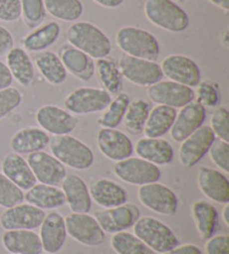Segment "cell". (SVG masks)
<instances>
[{"mask_svg": "<svg viewBox=\"0 0 229 254\" xmlns=\"http://www.w3.org/2000/svg\"><path fill=\"white\" fill-rule=\"evenodd\" d=\"M66 38L73 47L93 60L110 56L112 52L111 40L107 34L88 21H77L71 25L66 31Z\"/></svg>", "mask_w": 229, "mask_h": 254, "instance_id": "1", "label": "cell"}, {"mask_svg": "<svg viewBox=\"0 0 229 254\" xmlns=\"http://www.w3.org/2000/svg\"><path fill=\"white\" fill-rule=\"evenodd\" d=\"M52 155L64 166L73 170H89L94 163V154L91 147L71 135H54L49 139Z\"/></svg>", "mask_w": 229, "mask_h": 254, "instance_id": "2", "label": "cell"}, {"mask_svg": "<svg viewBox=\"0 0 229 254\" xmlns=\"http://www.w3.org/2000/svg\"><path fill=\"white\" fill-rule=\"evenodd\" d=\"M117 47L132 57L155 62L160 55V45L154 36L142 28L126 26L115 35Z\"/></svg>", "mask_w": 229, "mask_h": 254, "instance_id": "3", "label": "cell"}, {"mask_svg": "<svg viewBox=\"0 0 229 254\" xmlns=\"http://www.w3.org/2000/svg\"><path fill=\"white\" fill-rule=\"evenodd\" d=\"M144 15L151 24L170 33H182L189 27V16L172 0H145Z\"/></svg>", "mask_w": 229, "mask_h": 254, "instance_id": "4", "label": "cell"}, {"mask_svg": "<svg viewBox=\"0 0 229 254\" xmlns=\"http://www.w3.org/2000/svg\"><path fill=\"white\" fill-rule=\"evenodd\" d=\"M133 234L158 253L170 251L179 244V240L170 226L152 216L139 217L133 225Z\"/></svg>", "mask_w": 229, "mask_h": 254, "instance_id": "5", "label": "cell"}, {"mask_svg": "<svg viewBox=\"0 0 229 254\" xmlns=\"http://www.w3.org/2000/svg\"><path fill=\"white\" fill-rule=\"evenodd\" d=\"M117 65L123 78L142 87H149L163 78L161 67L155 62L123 54Z\"/></svg>", "mask_w": 229, "mask_h": 254, "instance_id": "6", "label": "cell"}, {"mask_svg": "<svg viewBox=\"0 0 229 254\" xmlns=\"http://www.w3.org/2000/svg\"><path fill=\"white\" fill-rule=\"evenodd\" d=\"M112 101V96L102 88L81 87L68 95L64 102L67 112L77 115L103 112Z\"/></svg>", "mask_w": 229, "mask_h": 254, "instance_id": "7", "label": "cell"}, {"mask_svg": "<svg viewBox=\"0 0 229 254\" xmlns=\"http://www.w3.org/2000/svg\"><path fill=\"white\" fill-rule=\"evenodd\" d=\"M113 171L123 182L137 187L155 183L161 178V171L158 165L140 157H129L116 162Z\"/></svg>", "mask_w": 229, "mask_h": 254, "instance_id": "8", "label": "cell"}, {"mask_svg": "<svg viewBox=\"0 0 229 254\" xmlns=\"http://www.w3.org/2000/svg\"><path fill=\"white\" fill-rule=\"evenodd\" d=\"M67 234L83 246L99 247L105 241V232L89 213H71L65 217Z\"/></svg>", "mask_w": 229, "mask_h": 254, "instance_id": "9", "label": "cell"}, {"mask_svg": "<svg viewBox=\"0 0 229 254\" xmlns=\"http://www.w3.org/2000/svg\"><path fill=\"white\" fill-rule=\"evenodd\" d=\"M140 202L149 210L161 215H175L178 211V196L173 190L158 182L142 185L137 190Z\"/></svg>", "mask_w": 229, "mask_h": 254, "instance_id": "10", "label": "cell"}, {"mask_svg": "<svg viewBox=\"0 0 229 254\" xmlns=\"http://www.w3.org/2000/svg\"><path fill=\"white\" fill-rule=\"evenodd\" d=\"M148 96L158 105H166L176 110L186 106L196 98L195 90L191 87L172 80H160L149 86Z\"/></svg>", "mask_w": 229, "mask_h": 254, "instance_id": "11", "label": "cell"}, {"mask_svg": "<svg viewBox=\"0 0 229 254\" xmlns=\"http://www.w3.org/2000/svg\"><path fill=\"white\" fill-rule=\"evenodd\" d=\"M216 139L213 129L208 125H203L181 142L178 152L179 162L185 167H194L208 153L210 146Z\"/></svg>", "mask_w": 229, "mask_h": 254, "instance_id": "12", "label": "cell"}, {"mask_svg": "<svg viewBox=\"0 0 229 254\" xmlns=\"http://www.w3.org/2000/svg\"><path fill=\"white\" fill-rule=\"evenodd\" d=\"M95 220L105 233H117L132 228L140 217V210L135 204L123 205L95 212Z\"/></svg>", "mask_w": 229, "mask_h": 254, "instance_id": "13", "label": "cell"}, {"mask_svg": "<svg viewBox=\"0 0 229 254\" xmlns=\"http://www.w3.org/2000/svg\"><path fill=\"white\" fill-rule=\"evenodd\" d=\"M44 210L28 203L6 208L0 216V225L4 231L35 230L42 225L45 219Z\"/></svg>", "mask_w": 229, "mask_h": 254, "instance_id": "14", "label": "cell"}, {"mask_svg": "<svg viewBox=\"0 0 229 254\" xmlns=\"http://www.w3.org/2000/svg\"><path fill=\"white\" fill-rule=\"evenodd\" d=\"M27 163L33 171L36 181L42 184L59 187L67 175L66 167L56 157L43 151L28 154Z\"/></svg>", "mask_w": 229, "mask_h": 254, "instance_id": "15", "label": "cell"}, {"mask_svg": "<svg viewBox=\"0 0 229 254\" xmlns=\"http://www.w3.org/2000/svg\"><path fill=\"white\" fill-rule=\"evenodd\" d=\"M161 70L163 76L178 84L195 87L201 80V71L194 60L183 55H170L162 61Z\"/></svg>", "mask_w": 229, "mask_h": 254, "instance_id": "16", "label": "cell"}, {"mask_svg": "<svg viewBox=\"0 0 229 254\" xmlns=\"http://www.w3.org/2000/svg\"><path fill=\"white\" fill-rule=\"evenodd\" d=\"M100 152L109 160L120 162L132 156L134 146L126 134L115 128H101L96 135Z\"/></svg>", "mask_w": 229, "mask_h": 254, "instance_id": "17", "label": "cell"}, {"mask_svg": "<svg viewBox=\"0 0 229 254\" xmlns=\"http://www.w3.org/2000/svg\"><path fill=\"white\" fill-rule=\"evenodd\" d=\"M40 128L53 135H70L76 128L79 121L70 112L55 105H45L36 113Z\"/></svg>", "mask_w": 229, "mask_h": 254, "instance_id": "18", "label": "cell"}, {"mask_svg": "<svg viewBox=\"0 0 229 254\" xmlns=\"http://www.w3.org/2000/svg\"><path fill=\"white\" fill-rule=\"evenodd\" d=\"M206 108L198 102L192 101L177 113L175 123L170 129V136L175 142L181 143L188 136L204 125Z\"/></svg>", "mask_w": 229, "mask_h": 254, "instance_id": "19", "label": "cell"}, {"mask_svg": "<svg viewBox=\"0 0 229 254\" xmlns=\"http://www.w3.org/2000/svg\"><path fill=\"white\" fill-rule=\"evenodd\" d=\"M39 228L43 251L48 254H56L61 251L67 238L65 217L58 212H50L45 216Z\"/></svg>", "mask_w": 229, "mask_h": 254, "instance_id": "20", "label": "cell"}, {"mask_svg": "<svg viewBox=\"0 0 229 254\" xmlns=\"http://www.w3.org/2000/svg\"><path fill=\"white\" fill-rule=\"evenodd\" d=\"M198 185L201 192L212 201L229 203V181L221 171L201 166L198 171Z\"/></svg>", "mask_w": 229, "mask_h": 254, "instance_id": "21", "label": "cell"}, {"mask_svg": "<svg viewBox=\"0 0 229 254\" xmlns=\"http://www.w3.org/2000/svg\"><path fill=\"white\" fill-rule=\"evenodd\" d=\"M66 203L73 213H89L92 198L85 181L76 174H67L61 183Z\"/></svg>", "mask_w": 229, "mask_h": 254, "instance_id": "22", "label": "cell"}, {"mask_svg": "<svg viewBox=\"0 0 229 254\" xmlns=\"http://www.w3.org/2000/svg\"><path fill=\"white\" fill-rule=\"evenodd\" d=\"M4 249L11 254H42L40 238L33 230L4 231L1 237Z\"/></svg>", "mask_w": 229, "mask_h": 254, "instance_id": "23", "label": "cell"}, {"mask_svg": "<svg viewBox=\"0 0 229 254\" xmlns=\"http://www.w3.org/2000/svg\"><path fill=\"white\" fill-rule=\"evenodd\" d=\"M1 173L21 190H27L37 183L30 166L19 154L10 153L1 162Z\"/></svg>", "mask_w": 229, "mask_h": 254, "instance_id": "24", "label": "cell"}, {"mask_svg": "<svg viewBox=\"0 0 229 254\" xmlns=\"http://www.w3.org/2000/svg\"><path fill=\"white\" fill-rule=\"evenodd\" d=\"M58 57L61 58L66 70L81 80L88 81L95 74L93 58L81 52L80 49L73 47L72 45H64L59 49Z\"/></svg>", "mask_w": 229, "mask_h": 254, "instance_id": "25", "label": "cell"}, {"mask_svg": "<svg viewBox=\"0 0 229 254\" xmlns=\"http://www.w3.org/2000/svg\"><path fill=\"white\" fill-rule=\"evenodd\" d=\"M92 201L104 208L123 205L127 201V192L122 185L108 179H100L89 189Z\"/></svg>", "mask_w": 229, "mask_h": 254, "instance_id": "26", "label": "cell"}, {"mask_svg": "<svg viewBox=\"0 0 229 254\" xmlns=\"http://www.w3.org/2000/svg\"><path fill=\"white\" fill-rule=\"evenodd\" d=\"M134 151L140 158L154 165H167L172 162L175 156L172 145L161 137L140 138L135 144Z\"/></svg>", "mask_w": 229, "mask_h": 254, "instance_id": "27", "label": "cell"}, {"mask_svg": "<svg viewBox=\"0 0 229 254\" xmlns=\"http://www.w3.org/2000/svg\"><path fill=\"white\" fill-rule=\"evenodd\" d=\"M49 139L48 133L39 127H26L13 134L10 139V147L13 153L19 155L31 154L47 147Z\"/></svg>", "mask_w": 229, "mask_h": 254, "instance_id": "28", "label": "cell"}, {"mask_svg": "<svg viewBox=\"0 0 229 254\" xmlns=\"http://www.w3.org/2000/svg\"><path fill=\"white\" fill-rule=\"evenodd\" d=\"M25 201L40 210H54L66 204L65 195L58 187L36 183L33 188L27 190L24 195Z\"/></svg>", "mask_w": 229, "mask_h": 254, "instance_id": "29", "label": "cell"}, {"mask_svg": "<svg viewBox=\"0 0 229 254\" xmlns=\"http://www.w3.org/2000/svg\"><path fill=\"white\" fill-rule=\"evenodd\" d=\"M177 113L176 108L166 105H157L151 108L143 129L145 137L160 138L170 131Z\"/></svg>", "mask_w": 229, "mask_h": 254, "instance_id": "30", "label": "cell"}, {"mask_svg": "<svg viewBox=\"0 0 229 254\" xmlns=\"http://www.w3.org/2000/svg\"><path fill=\"white\" fill-rule=\"evenodd\" d=\"M61 36V26L56 21H48L30 31L22 40L26 52H43L57 42Z\"/></svg>", "mask_w": 229, "mask_h": 254, "instance_id": "31", "label": "cell"}, {"mask_svg": "<svg viewBox=\"0 0 229 254\" xmlns=\"http://www.w3.org/2000/svg\"><path fill=\"white\" fill-rule=\"evenodd\" d=\"M7 66L11 72L13 79L22 86L31 85L35 77L34 65L25 49L13 47L7 54Z\"/></svg>", "mask_w": 229, "mask_h": 254, "instance_id": "32", "label": "cell"}, {"mask_svg": "<svg viewBox=\"0 0 229 254\" xmlns=\"http://www.w3.org/2000/svg\"><path fill=\"white\" fill-rule=\"evenodd\" d=\"M192 217L200 238L207 241L218 228V212L208 201H197L192 205Z\"/></svg>", "mask_w": 229, "mask_h": 254, "instance_id": "33", "label": "cell"}, {"mask_svg": "<svg viewBox=\"0 0 229 254\" xmlns=\"http://www.w3.org/2000/svg\"><path fill=\"white\" fill-rule=\"evenodd\" d=\"M35 65L49 84L62 85L67 78V70L61 58L53 52H42L35 56Z\"/></svg>", "mask_w": 229, "mask_h": 254, "instance_id": "34", "label": "cell"}, {"mask_svg": "<svg viewBox=\"0 0 229 254\" xmlns=\"http://www.w3.org/2000/svg\"><path fill=\"white\" fill-rule=\"evenodd\" d=\"M95 70L98 74L103 89L110 95H117L123 86V77L116 61L113 57H103L95 64Z\"/></svg>", "mask_w": 229, "mask_h": 254, "instance_id": "35", "label": "cell"}, {"mask_svg": "<svg viewBox=\"0 0 229 254\" xmlns=\"http://www.w3.org/2000/svg\"><path fill=\"white\" fill-rule=\"evenodd\" d=\"M151 111V103L145 99H135L131 102L124 115V128L127 133L137 136L143 133L144 126Z\"/></svg>", "mask_w": 229, "mask_h": 254, "instance_id": "36", "label": "cell"}, {"mask_svg": "<svg viewBox=\"0 0 229 254\" xmlns=\"http://www.w3.org/2000/svg\"><path fill=\"white\" fill-rule=\"evenodd\" d=\"M130 103L131 98L129 94L124 92L118 93L116 97L112 99L109 106L105 108L103 114L99 117V125L103 128H116L123 122Z\"/></svg>", "mask_w": 229, "mask_h": 254, "instance_id": "37", "label": "cell"}, {"mask_svg": "<svg viewBox=\"0 0 229 254\" xmlns=\"http://www.w3.org/2000/svg\"><path fill=\"white\" fill-rule=\"evenodd\" d=\"M46 11L63 21H76L83 15L81 0H43Z\"/></svg>", "mask_w": 229, "mask_h": 254, "instance_id": "38", "label": "cell"}, {"mask_svg": "<svg viewBox=\"0 0 229 254\" xmlns=\"http://www.w3.org/2000/svg\"><path fill=\"white\" fill-rule=\"evenodd\" d=\"M111 247L116 254H153V251L136 235L126 231L113 234Z\"/></svg>", "mask_w": 229, "mask_h": 254, "instance_id": "39", "label": "cell"}, {"mask_svg": "<svg viewBox=\"0 0 229 254\" xmlns=\"http://www.w3.org/2000/svg\"><path fill=\"white\" fill-rule=\"evenodd\" d=\"M20 7L24 21L30 28H36L44 21L46 9L43 0H20Z\"/></svg>", "mask_w": 229, "mask_h": 254, "instance_id": "40", "label": "cell"}, {"mask_svg": "<svg viewBox=\"0 0 229 254\" xmlns=\"http://www.w3.org/2000/svg\"><path fill=\"white\" fill-rule=\"evenodd\" d=\"M24 202V192L0 172V206L12 207Z\"/></svg>", "mask_w": 229, "mask_h": 254, "instance_id": "41", "label": "cell"}, {"mask_svg": "<svg viewBox=\"0 0 229 254\" xmlns=\"http://www.w3.org/2000/svg\"><path fill=\"white\" fill-rule=\"evenodd\" d=\"M197 101L200 105L206 107H216L221 102V94H219L218 86L213 81L206 80L199 83L198 89L195 93Z\"/></svg>", "mask_w": 229, "mask_h": 254, "instance_id": "42", "label": "cell"}, {"mask_svg": "<svg viewBox=\"0 0 229 254\" xmlns=\"http://www.w3.org/2000/svg\"><path fill=\"white\" fill-rule=\"evenodd\" d=\"M22 101L21 93L15 87L0 89V121L19 107Z\"/></svg>", "mask_w": 229, "mask_h": 254, "instance_id": "43", "label": "cell"}, {"mask_svg": "<svg viewBox=\"0 0 229 254\" xmlns=\"http://www.w3.org/2000/svg\"><path fill=\"white\" fill-rule=\"evenodd\" d=\"M210 128L219 139L229 142V112L226 107H221L214 113L210 120Z\"/></svg>", "mask_w": 229, "mask_h": 254, "instance_id": "44", "label": "cell"}, {"mask_svg": "<svg viewBox=\"0 0 229 254\" xmlns=\"http://www.w3.org/2000/svg\"><path fill=\"white\" fill-rule=\"evenodd\" d=\"M208 152L214 164L227 174L229 172V143L219 138L215 139Z\"/></svg>", "mask_w": 229, "mask_h": 254, "instance_id": "45", "label": "cell"}, {"mask_svg": "<svg viewBox=\"0 0 229 254\" xmlns=\"http://www.w3.org/2000/svg\"><path fill=\"white\" fill-rule=\"evenodd\" d=\"M21 16L20 0H0V20L13 22Z\"/></svg>", "mask_w": 229, "mask_h": 254, "instance_id": "46", "label": "cell"}, {"mask_svg": "<svg viewBox=\"0 0 229 254\" xmlns=\"http://www.w3.org/2000/svg\"><path fill=\"white\" fill-rule=\"evenodd\" d=\"M207 254H229V238L228 235H216L207 240L205 246Z\"/></svg>", "mask_w": 229, "mask_h": 254, "instance_id": "47", "label": "cell"}, {"mask_svg": "<svg viewBox=\"0 0 229 254\" xmlns=\"http://www.w3.org/2000/svg\"><path fill=\"white\" fill-rule=\"evenodd\" d=\"M13 37L7 28L0 26V56L7 55L11 48H13Z\"/></svg>", "mask_w": 229, "mask_h": 254, "instance_id": "48", "label": "cell"}, {"mask_svg": "<svg viewBox=\"0 0 229 254\" xmlns=\"http://www.w3.org/2000/svg\"><path fill=\"white\" fill-rule=\"evenodd\" d=\"M13 78L8 66L3 62L0 61V89L10 87Z\"/></svg>", "mask_w": 229, "mask_h": 254, "instance_id": "49", "label": "cell"}, {"mask_svg": "<svg viewBox=\"0 0 229 254\" xmlns=\"http://www.w3.org/2000/svg\"><path fill=\"white\" fill-rule=\"evenodd\" d=\"M160 254H203V252L195 244H183V246L176 247L170 251Z\"/></svg>", "mask_w": 229, "mask_h": 254, "instance_id": "50", "label": "cell"}, {"mask_svg": "<svg viewBox=\"0 0 229 254\" xmlns=\"http://www.w3.org/2000/svg\"><path fill=\"white\" fill-rule=\"evenodd\" d=\"M93 1L102 7L114 9L120 7L121 4L124 2V0H93Z\"/></svg>", "mask_w": 229, "mask_h": 254, "instance_id": "51", "label": "cell"}, {"mask_svg": "<svg viewBox=\"0 0 229 254\" xmlns=\"http://www.w3.org/2000/svg\"><path fill=\"white\" fill-rule=\"evenodd\" d=\"M208 1L214 3L215 6L224 9L225 11L229 10V0H208Z\"/></svg>", "mask_w": 229, "mask_h": 254, "instance_id": "52", "label": "cell"}, {"mask_svg": "<svg viewBox=\"0 0 229 254\" xmlns=\"http://www.w3.org/2000/svg\"><path fill=\"white\" fill-rule=\"evenodd\" d=\"M223 220L225 224L229 226V204H225V207L223 208Z\"/></svg>", "mask_w": 229, "mask_h": 254, "instance_id": "53", "label": "cell"}, {"mask_svg": "<svg viewBox=\"0 0 229 254\" xmlns=\"http://www.w3.org/2000/svg\"><path fill=\"white\" fill-rule=\"evenodd\" d=\"M222 42H223V44L225 45V46L228 48L229 47V42H228V30L226 29L225 30V33L223 34V36H222Z\"/></svg>", "mask_w": 229, "mask_h": 254, "instance_id": "54", "label": "cell"}, {"mask_svg": "<svg viewBox=\"0 0 229 254\" xmlns=\"http://www.w3.org/2000/svg\"><path fill=\"white\" fill-rule=\"evenodd\" d=\"M178 2H185V1H187V0H177Z\"/></svg>", "mask_w": 229, "mask_h": 254, "instance_id": "55", "label": "cell"}]
</instances>
